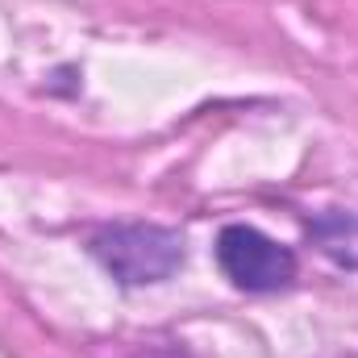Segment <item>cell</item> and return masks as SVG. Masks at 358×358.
<instances>
[{"mask_svg": "<svg viewBox=\"0 0 358 358\" xmlns=\"http://www.w3.org/2000/svg\"><path fill=\"white\" fill-rule=\"evenodd\" d=\"M92 255L113 271V279L138 287L176 275L183 263V242L163 225H113L92 238Z\"/></svg>", "mask_w": 358, "mask_h": 358, "instance_id": "1", "label": "cell"}, {"mask_svg": "<svg viewBox=\"0 0 358 358\" xmlns=\"http://www.w3.org/2000/svg\"><path fill=\"white\" fill-rule=\"evenodd\" d=\"M221 271L246 292H279L296 279V255L250 225H225L217 238Z\"/></svg>", "mask_w": 358, "mask_h": 358, "instance_id": "2", "label": "cell"}, {"mask_svg": "<svg viewBox=\"0 0 358 358\" xmlns=\"http://www.w3.org/2000/svg\"><path fill=\"white\" fill-rule=\"evenodd\" d=\"M317 250L342 267H358V213H325L308 225Z\"/></svg>", "mask_w": 358, "mask_h": 358, "instance_id": "3", "label": "cell"}]
</instances>
